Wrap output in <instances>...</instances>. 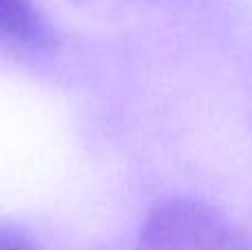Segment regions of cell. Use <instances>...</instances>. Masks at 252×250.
I'll return each mask as SVG.
<instances>
[{"label": "cell", "instance_id": "6da1fadb", "mask_svg": "<svg viewBox=\"0 0 252 250\" xmlns=\"http://www.w3.org/2000/svg\"><path fill=\"white\" fill-rule=\"evenodd\" d=\"M137 250H248V246L213 206L195 199H170L148 213Z\"/></svg>", "mask_w": 252, "mask_h": 250}, {"label": "cell", "instance_id": "7a4b0ae2", "mask_svg": "<svg viewBox=\"0 0 252 250\" xmlns=\"http://www.w3.org/2000/svg\"><path fill=\"white\" fill-rule=\"evenodd\" d=\"M56 44V31L35 0H0V47L38 53Z\"/></svg>", "mask_w": 252, "mask_h": 250}, {"label": "cell", "instance_id": "3957f363", "mask_svg": "<svg viewBox=\"0 0 252 250\" xmlns=\"http://www.w3.org/2000/svg\"><path fill=\"white\" fill-rule=\"evenodd\" d=\"M0 250H40V246L27 235L7 228V226H0Z\"/></svg>", "mask_w": 252, "mask_h": 250}]
</instances>
